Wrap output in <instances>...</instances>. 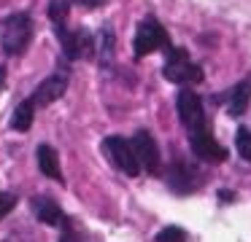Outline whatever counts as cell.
I'll return each mask as SVG.
<instances>
[{
    "mask_svg": "<svg viewBox=\"0 0 251 242\" xmlns=\"http://www.w3.org/2000/svg\"><path fill=\"white\" fill-rule=\"evenodd\" d=\"M30 38H33V16L27 11H17V14L6 16L0 24V46L8 57H17L27 48Z\"/></svg>",
    "mask_w": 251,
    "mask_h": 242,
    "instance_id": "obj_1",
    "label": "cell"
},
{
    "mask_svg": "<svg viewBox=\"0 0 251 242\" xmlns=\"http://www.w3.org/2000/svg\"><path fill=\"white\" fill-rule=\"evenodd\" d=\"M162 75L173 84H200L202 81V67L192 62L189 51L186 48H176L170 46L168 48V57H165V67H162Z\"/></svg>",
    "mask_w": 251,
    "mask_h": 242,
    "instance_id": "obj_2",
    "label": "cell"
},
{
    "mask_svg": "<svg viewBox=\"0 0 251 242\" xmlns=\"http://www.w3.org/2000/svg\"><path fill=\"white\" fill-rule=\"evenodd\" d=\"M159 48H165V51L170 48V35H168V30L154 19V16H146V19L138 24L135 38H132L135 59H143V57H149L151 51H159Z\"/></svg>",
    "mask_w": 251,
    "mask_h": 242,
    "instance_id": "obj_3",
    "label": "cell"
},
{
    "mask_svg": "<svg viewBox=\"0 0 251 242\" xmlns=\"http://www.w3.org/2000/svg\"><path fill=\"white\" fill-rule=\"evenodd\" d=\"M103 151H105V156L111 159V164H114L116 170H122L130 177L141 175V164H138V156H135V151H132L130 140L119 137V134H111V137L103 140Z\"/></svg>",
    "mask_w": 251,
    "mask_h": 242,
    "instance_id": "obj_4",
    "label": "cell"
},
{
    "mask_svg": "<svg viewBox=\"0 0 251 242\" xmlns=\"http://www.w3.org/2000/svg\"><path fill=\"white\" fill-rule=\"evenodd\" d=\"M176 108H178V118H181V124H184V129L189 134L200 132V129H208L202 100L192 89H181L178 91V97H176Z\"/></svg>",
    "mask_w": 251,
    "mask_h": 242,
    "instance_id": "obj_5",
    "label": "cell"
},
{
    "mask_svg": "<svg viewBox=\"0 0 251 242\" xmlns=\"http://www.w3.org/2000/svg\"><path fill=\"white\" fill-rule=\"evenodd\" d=\"M130 143H132V151H135V156H138L141 170H146L149 175H159V170H162V156H159V145H157V140L151 137V132L138 129Z\"/></svg>",
    "mask_w": 251,
    "mask_h": 242,
    "instance_id": "obj_6",
    "label": "cell"
},
{
    "mask_svg": "<svg viewBox=\"0 0 251 242\" xmlns=\"http://www.w3.org/2000/svg\"><path fill=\"white\" fill-rule=\"evenodd\" d=\"M57 38H60L65 59H81L95 51V38L87 30H68V24H65L57 30Z\"/></svg>",
    "mask_w": 251,
    "mask_h": 242,
    "instance_id": "obj_7",
    "label": "cell"
},
{
    "mask_svg": "<svg viewBox=\"0 0 251 242\" xmlns=\"http://www.w3.org/2000/svg\"><path fill=\"white\" fill-rule=\"evenodd\" d=\"M189 145H192V154H195L200 161H208V164H219V161H224L229 156L227 148L211 134V129L192 132L189 134Z\"/></svg>",
    "mask_w": 251,
    "mask_h": 242,
    "instance_id": "obj_8",
    "label": "cell"
},
{
    "mask_svg": "<svg viewBox=\"0 0 251 242\" xmlns=\"http://www.w3.org/2000/svg\"><path fill=\"white\" fill-rule=\"evenodd\" d=\"M65 91H68V73L65 70H57V73H51L49 78H44L38 86H35V91L30 94V100H33L35 108H46V105H51V102L60 100Z\"/></svg>",
    "mask_w": 251,
    "mask_h": 242,
    "instance_id": "obj_9",
    "label": "cell"
},
{
    "mask_svg": "<svg viewBox=\"0 0 251 242\" xmlns=\"http://www.w3.org/2000/svg\"><path fill=\"white\" fill-rule=\"evenodd\" d=\"M165 177H168V186L176 194H192L200 186V172L184 159H173V164L168 167V175Z\"/></svg>",
    "mask_w": 251,
    "mask_h": 242,
    "instance_id": "obj_10",
    "label": "cell"
},
{
    "mask_svg": "<svg viewBox=\"0 0 251 242\" xmlns=\"http://www.w3.org/2000/svg\"><path fill=\"white\" fill-rule=\"evenodd\" d=\"M30 207H33V215L41 220V223L46 226H68L71 220H68V215L62 213V207L54 202L51 197H33L30 199Z\"/></svg>",
    "mask_w": 251,
    "mask_h": 242,
    "instance_id": "obj_11",
    "label": "cell"
},
{
    "mask_svg": "<svg viewBox=\"0 0 251 242\" xmlns=\"http://www.w3.org/2000/svg\"><path fill=\"white\" fill-rule=\"evenodd\" d=\"M35 156H38V170L44 172L46 177L62 183V170H60V156H57V151L51 148V145L41 143L38 151H35Z\"/></svg>",
    "mask_w": 251,
    "mask_h": 242,
    "instance_id": "obj_12",
    "label": "cell"
},
{
    "mask_svg": "<svg viewBox=\"0 0 251 242\" xmlns=\"http://www.w3.org/2000/svg\"><path fill=\"white\" fill-rule=\"evenodd\" d=\"M249 100H251V78H243L232 91H229V105H227L229 116H235V118L243 116L246 108H249Z\"/></svg>",
    "mask_w": 251,
    "mask_h": 242,
    "instance_id": "obj_13",
    "label": "cell"
},
{
    "mask_svg": "<svg viewBox=\"0 0 251 242\" xmlns=\"http://www.w3.org/2000/svg\"><path fill=\"white\" fill-rule=\"evenodd\" d=\"M33 116H35V105H33V100H25V102H19L17 105V110H14V116H11V127L17 129V132H27L30 127H33Z\"/></svg>",
    "mask_w": 251,
    "mask_h": 242,
    "instance_id": "obj_14",
    "label": "cell"
},
{
    "mask_svg": "<svg viewBox=\"0 0 251 242\" xmlns=\"http://www.w3.org/2000/svg\"><path fill=\"white\" fill-rule=\"evenodd\" d=\"M98 57H100V65H108L111 57H114V32L108 30V27H103L98 35Z\"/></svg>",
    "mask_w": 251,
    "mask_h": 242,
    "instance_id": "obj_15",
    "label": "cell"
},
{
    "mask_svg": "<svg viewBox=\"0 0 251 242\" xmlns=\"http://www.w3.org/2000/svg\"><path fill=\"white\" fill-rule=\"evenodd\" d=\"M235 145H238V154L246 161H251V129L249 127H238L235 132Z\"/></svg>",
    "mask_w": 251,
    "mask_h": 242,
    "instance_id": "obj_16",
    "label": "cell"
},
{
    "mask_svg": "<svg viewBox=\"0 0 251 242\" xmlns=\"http://www.w3.org/2000/svg\"><path fill=\"white\" fill-rule=\"evenodd\" d=\"M154 242H186V231L181 229V226H165V229L154 237Z\"/></svg>",
    "mask_w": 251,
    "mask_h": 242,
    "instance_id": "obj_17",
    "label": "cell"
},
{
    "mask_svg": "<svg viewBox=\"0 0 251 242\" xmlns=\"http://www.w3.org/2000/svg\"><path fill=\"white\" fill-rule=\"evenodd\" d=\"M14 207H17V197L8 191H0V218H6Z\"/></svg>",
    "mask_w": 251,
    "mask_h": 242,
    "instance_id": "obj_18",
    "label": "cell"
},
{
    "mask_svg": "<svg viewBox=\"0 0 251 242\" xmlns=\"http://www.w3.org/2000/svg\"><path fill=\"white\" fill-rule=\"evenodd\" d=\"M60 242H87V240H84V237L78 234V231L73 229L71 223H68V226H62V237H60Z\"/></svg>",
    "mask_w": 251,
    "mask_h": 242,
    "instance_id": "obj_19",
    "label": "cell"
},
{
    "mask_svg": "<svg viewBox=\"0 0 251 242\" xmlns=\"http://www.w3.org/2000/svg\"><path fill=\"white\" fill-rule=\"evenodd\" d=\"M219 199H224V202L229 199V202H232V199H235V194H232V191H227V188H222V191H219Z\"/></svg>",
    "mask_w": 251,
    "mask_h": 242,
    "instance_id": "obj_20",
    "label": "cell"
},
{
    "mask_svg": "<svg viewBox=\"0 0 251 242\" xmlns=\"http://www.w3.org/2000/svg\"><path fill=\"white\" fill-rule=\"evenodd\" d=\"M3 78H6V70L0 67V89H3Z\"/></svg>",
    "mask_w": 251,
    "mask_h": 242,
    "instance_id": "obj_21",
    "label": "cell"
}]
</instances>
